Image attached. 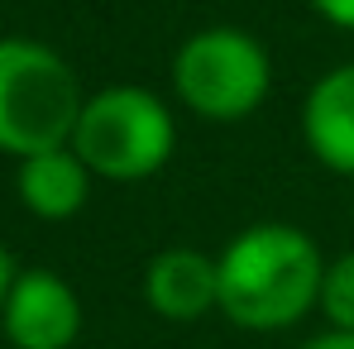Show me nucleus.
<instances>
[{"label":"nucleus","mask_w":354,"mask_h":349,"mask_svg":"<svg viewBox=\"0 0 354 349\" xmlns=\"http://www.w3.org/2000/svg\"><path fill=\"white\" fill-rule=\"evenodd\" d=\"M173 149L177 120L168 101L134 82L86 96L72 129V153L91 168V177H106V182H144L163 173Z\"/></svg>","instance_id":"7ed1b4c3"},{"label":"nucleus","mask_w":354,"mask_h":349,"mask_svg":"<svg viewBox=\"0 0 354 349\" xmlns=\"http://www.w3.org/2000/svg\"><path fill=\"white\" fill-rule=\"evenodd\" d=\"M15 191H19L29 216H39V220H72L86 206V196H91V168L72 153V144H62V149H48V153L19 158Z\"/></svg>","instance_id":"6e6552de"},{"label":"nucleus","mask_w":354,"mask_h":349,"mask_svg":"<svg viewBox=\"0 0 354 349\" xmlns=\"http://www.w3.org/2000/svg\"><path fill=\"white\" fill-rule=\"evenodd\" d=\"M301 139L321 168L354 177V62L321 72L301 101Z\"/></svg>","instance_id":"0eeeda50"},{"label":"nucleus","mask_w":354,"mask_h":349,"mask_svg":"<svg viewBox=\"0 0 354 349\" xmlns=\"http://www.w3.org/2000/svg\"><path fill=\"white\" fill-rule=\"evenodd\" d=\"M221 316L239 330H288L321 306L326 258L316 239L288 220H259L221 254Z\"/></svg>","instance_id":"f257e3e1"},{"label":"nucleus","mask_w":354,"mask_h":349,"mask_svg":"<svg viewBox=\"0 0 354 349\" xmlns=\"http://www.w3.org/2000/svg\"><path fill=\"white\" fill-rule=\"evenodd\" d=\"M330 330H350L354 335V249L340 254L335 263H326V278H321V306H316Z\"/></svg>","instance_id":"1a4fd4ad"},{"label":"nucleus","mask_w":354,"mask_h":349,"mask_svg":"<svg viewBox=\"0 0 354 349\" xmlns=\"http://www.w3.org/2000/svg\"><path fill=\"white\" fill-rule=\"evenodd\" d=\"M311 10H316L326 24H335V29L354 34V0H311Z\"/></svg>","instance_id":"9d476101"},{"label":"nucleus","mask_w":354,"mask_h":349,"mask_svg":"<svg viewBox=\"0 0 354 349\" xmlns=\"http://www.w3.org/2000/svg\"><path fill=\"white\" fill-rule=\"evenodd\" d=\"M144 301L153 316H163L173 326H192V321L221 311V263L187 244L163 249L144 268Z\"/></svg>","instance_id":"423d86ee"},{"label":"nucleus","mask_w":354,"mask_h":349,"mask_svg":"<svg viewBox=\"0 0 354 349\" xmlns=\"http://www.w3.org/2000/svg\"><path fill=\"white\" fill-rule=\"evenodd\" d=\"M297 349H354V335L350 330H321V335H311L306 345Z\"/></svg>","instance_id":"9b49d317"},{"label":"nucleus","mask_w":354,"mask_h":349,"mask_svg":"<svg viewBox=\"0 0 354 349\" xmlns=\"http://www.w3.org/2000/svg\"><path fill=\"white\" fill-rule=\"evenodd\" d=\"M0 326L15 349H72V340L82 335V296L48 268L15 273L0 306Z\"/></svg>","instance_id":"39448f33"},{"label":"nucleus","mask_w":354,"mask_h":349,"mask_svg":"<svg viewBox=\"0 0 354 349\" xmlns=\"http://www.w3.org/2000/svg\"><path fill=\"white\" fill-rule=\"evenodd\" d=\"M273 86L268 48L235 24H211L182 39L173 53V91L192 115L211 124H235L263 106Z\"/></svg>","instance_id":"20e7f679"},{"label":"nucleus","mask_w":354,"mask_h":349,"mask_svg":"<svg viewBox=\"0 0 354 349\" xmlns=\"http://www.w3.org/2000/svg\"><path fill=\"white\" fill-rule=\"evenodd\" d=\"M15 273H19V268H15V258H10V249L0 244V306H5V296H10V283H15Z\"/></svg>","instance_id":"f8f14e48"},{"label":"nucleus","mask_w":354,"mask_h":349,"mask_svg":"<svg viewBox=\"0 0 354 349\" xmlns=\"http://www.w3.org/2000/svg\"><path fill=\"white\" fill-rule=\"evenodd\" d=\"M86 96L58 48L39 39H0V153L34 158L72 144Z\"/></svg>","instance_id":"f03ea898"}]
</instances>
